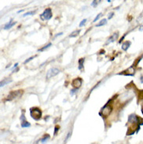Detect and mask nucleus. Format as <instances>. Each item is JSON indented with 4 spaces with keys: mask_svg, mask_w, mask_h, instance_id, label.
Segmentation results:
<instances>
[{
    "mask_svg": "<svg viewBox=\"0 0 143 144\" xmlns=\"http://www.w3.org/2000/svg\"><path fill=\"white\" fill-rule=\"evenodd\" d=\"M59 73V70L55 67H52L51 69H49L47 71V74H46V78L49 79L52 77H55L56 75H57Z\"/></svg>",
    "mask_w": 143,
    "mask_h": 144,
    "instance_id": "nucleus-4",
    "label": "nucleus"
},
{
    "mask_svg": "<svg viewBox=\"0 0 143 144\" xmlns=\"http://www.w3.org/2000/svg\"><path fill=\"white\" fill-rule=\"evenodd\" d=\"M84 62H85V59H80L79 61H78V64H79V67H78V69L79 70H82L83 68V65H84Z\"/></svg>",
    "mask_w": 143,
    "mask_h": 144,
    "instance_id": "nucleus-16",
    "label": "nucleus"
},
{
    "mask_svg": "<svg viewBox=\"0 0 143 144\" xmlns=\"http://www.w3.org/2000/svg\"><path fill=\"white\" fill-rule=\"evenodd\" d=\"M30 113L31 118L35 121H38L42 118V111L38 108H31Z\"/></svg>",
    "mask_w": 143,
    "mask_h": 144,
    "instance_id": "nucleus-1",
    "label": "nucleus"
},
{
    "mask_svg": "<svg viewBox=\"0 0 143 144\" xmlns=\"http://www.w3.org/2000/svg\"><path fill=\"white\" fill-rule=\"evenodd\" d=\"M59 126H56V128H55V132H54V135H56V134L57 133V131L59 130Z\"/></svg>",
    "mask_w": 143,
    "mask_h": 144,
    "instance_id": "nucleus-26",
    "label": "nucleus"
},
{
    "mask_svg": "<svg viewBox=\"0 0 143 144\" xmlns=\"http://www.w3.org/2000/svg\"><path fill=\"white\" fill-rule=\"evenodd\" d=\"M107 24V20L106 19H103L100 21V22L99 24H96V27H101V26H104Z\"/></svg>",
    "mask_w": 143,
    "mask_h": 144,
    "instance_id": "nucleus-15",
    "label": "nucleus"
},
{
    "mask_svg": "<svg viewBox=\"0 0 143 144\" xmlns=\"http://www.w3.org/2000/svg\"><path fill=\"white\" fill-rule=\"evenodd\" d=\"M16 22H13L12 21V20L10 21V22H9V23H7L5 26H4V29L5 30H8V29H10L11 28H12V27H13L15 24H16Z\"/></svg>",
    "mask_w": 143,
    "mask_h": 144,
    "instance_id": "nucleus-13",
    "label": "nucleus"
},
{
    "mask_svg": "<svg viewBox=\"0 0 143 144\" xmlns=\"http://www.w3.org/2000/svg\"><path fill=\"white\" fill-rule=\"evenodd\" d=\"M138 118L135 115V114H131L129 117H128V123L129 124H132V123H138Z\"/></svg>",
    "mask_w": 143,
    "mask_h": 144,
    "instance_id": "nucleus-6",
    "label": "nucleus"
},
{
    "mask_svg": "<svg viewBox=\"0 0 143 144\" xmlns=\"http://www.w3.org/2000/svg\"><path fill=\"white\" fill-rule=\"evenodd\" d=\"M24 10H20V11H18V13H21V12H23Z\"/></svg>",
    "mask_w": 143,
    "mask_h": 144,
    "instance_id": "nucleus-30",
    "label": "nucleus"
},
{
    "mask_svg": "<svg viewBox=\"0 0 143 144\" xmlns=\"http://www.w3.org/2000/svg\"><path fill=\"white\" fill-rule=\"evenodd\" d=\"M12 81H13V80H12L11 78H5V79H3V80L2 81L1 83H0V86L3 87V86H5L6 85L12 82Z\"/></svg>",
    "mask_w": 143,
    "mask_h": 144,
    "instance_id": "nucleus-12",
    "label": "nucleus"
},
{
    "mask_svg": "<svg viewBox=\"0 0 143 144\" xmlns=\"http://www.w3.org/2000/svg\"><path fill=\"white\" fill-rule=\"evenodd\" d=\"M70 135H71V132H69V133L67 134V137H66V139H65V141H67V139H69V137L70 136Z\"/></svg>",
    "mask_w": 143,
    "mask_h": 144,
    "instance_id": "nucleus-27",
    "label": "nucleus"
},
{
    "mask_svg": "<svg viewBox=\"0 0 143 144\" xmlns=\"http://www.w3.org/2000/svg\"><path fill=\"white\" fill-rule=\"evenodd\" d=\"M80 34V30H76L74 31H73L70 34V38H74V37H77V36Z\"/></svg>",
    "mask_w": 143,
    "mask_h": 144,
    "instance_id": "nucleus-17",
    "label": "nucleus"
},
{
    "mask_svg": "<svg viewBox=\"0 0 143 144\" xmlns=\"http://www.w3.org/2000/svg\"><path fill=\"white\" fill-rule=\"evenodd\" d=\"M139 31H143V26L140 27V28H139Z\"/></svg>",
    "mask_w": 143,
    "mask_h": 144,
    "instance_id": "nucleus-29",
    "label": "nucleus"
},
{
    "mask_svg": "<svg viewBox=\"0 0 143 144\" xmlns=\"http://www.w3.org/2000/svg\"><path fill=\"white\" fill-rule=\"evenodd\" d=\"M52 46V44L51 43H49L47 46H44L43 48H42V49H38V52H42V51H44V50H46V49H49V47H50Z\"/></svg>",
    "mask_w": 143,
    "mask_h": 144,
    "instance_id": "nucleus-19",
    "label": "nucleus"
},
{
    "mask_svg": "<svg viewBox=\"0 0 143 144\" xmlns=\"http://www.w3.org/2000/svg\"><path fill=\"white\" fill-rule=\"evenodd\" d=\"M35 12L36 11H31V12H27V13H25L24 15H23V16L24 17H25V16H29V15H33V14H34L35 13Z\"/></svg>",
    "mask_w": 143,
    "mask_h": 144,
    "instance_id": "nucleus-20",
    "label": "nucleus"
},
{
    "mask_svg": "<svg viewBox=\"0 0 143 144\" xmlns=\"http://www.w3.org/2000/svg\"><path fill=\"white\" fill-rule=\"evenodd\" d=\"M21 127L22 128H28V127H30V126H31V124L26 121V118H25V117H24V114L21 115Z\"/></svg>",
    "mask_w": 143,
    "mask_h": 144,
    "instance_id": "nucleus-7",
    "label": "nucleus"
},
{
    "mask_svg": "<svg viewBox=\"0 0 143 144\" xmlns=\"http://www.w3.org/2000/svg\"><path fill=\"white\" fill-rule=\"evenodd\" d=\"M100 3H101V0H93L92 4H91V6H93V7H96Z\"/></svg>",
    "mask_w": 143,
    "mask_h": 144,
    "instance_id": "nucleus-18",
    "label": "nucleus"
},
{
    "mask_svg": "<svg viewBox=\"0 0 143 144\" xmlns=\"http://www.w3.org/2000/svg\"><path fill=\"white\" fill-rule=\"evenodd\" d=\"M49 138H50V136H49V135H46V136H45L44 137H42L41 139H38V141H36L34 144H45L48 141V139Z\"/></svg>",
    "mask_w": 143,
    "mask_h": 144,
    "instance_id": "nucleus-9",
    "label": "nucleus"
},
{
    "mask_svg": "<svg viewBox=\"0 0 143 144\" xmlns=\"http://www.w3.org/2000/svg\"><path fill=\"white\" fill-rule=\"evenodd\" d=\"M82 85V80L81 78H76L72 82V85L75 88H78L81 86Z\"/></svg>",
    "mask_w": 143,
    "mask_h": 144,
    "instance_id": "nucleus-8",
    "label": "nucleus"
},
{
    "mask_svg": "<svg viewBox=\"0 0 143 144\" xmlns=\"http://www.w3.org/2000/svg\"><path fill=\"white\" fill-rule=\"evenodd\" d=\"M23 92L21 91V90H16V91H13L11 92L10 94L8 95L7 98H6V100H9V101H11L13 100H14V99H16L20 97L21 95H22Z\"/></svg>",
    "mask_w": 143,
    "mask_h": 144,
    "instance_id": "nucleus-3",
    "label": "nucleus"
},
{
    "mask_svg": "<svg viewBox=\"0 0 143 144\" xmlns=\"http://www.w3.org/2000/svg\"><path fill=\"white\" fill-rule=\"evenodd\" d=\"M77 88H74V89H71V91H70V95L71 96H73L75 93H77Z\"/></svg>",
    "mask_w": 143,
    "mask_h": 144,
    "instance_id": "nucleus-23",
    "label": "nucleus"
},
{
    "mask_svg": "<svg viewBox=\"0 0 143 144\" xmlns=\"http://www.w3.org/2000/svg\"><path fill=\"white\" fill-rule=\"evenodd\" d=\"M124 72H126V73H123L125 75H130V76L134 75H135V68H134V67H131L128 68V70H125Z\"/></svg>",
    "mask_w": 143,
    "mask_h": 144,
    "instance_id": "nucleus-11",
    "label": "nucleus"
},
{
    "mask_svg": "<svg viewBox=\"0 0 143 144\" xmlns=\"http://www.w3.org/2000/svg\"><path fill=\"white\" fill-rule=\"evenodd\" d=\"M113 15H114V13H113V12H110V13L108 14V19H109V20L111 19V18L113 16Z\"/></svg>",
    "mask_w": 143,
    "mask_h": 144,
    "instance_id": "nucleus-24",
    "label": "nucleus"
},
{
    "mask_svg": "<svg viewBox=\"0 0 143 144\" xmlns=\"http://www.w3.org/2000/svg\"><path fill=\"white\" fill-rule=\"evenodd\" d=\"M17 65H18V64H17V63H16V64H15V65H14V67H13V68H12V69H13H13H14V68H16V67H17Z\"/></svg>",
    "mask_w": 143,
    "mask_h": 144,
    "instance_id": "nucleus-28",
    "label": "nucleus"
},
{
    "mask_svg": "<svg viewBox=\"0 0 143 144\" xmlns=\"http://www.w3.org/2000/svg\"><path fill=\"white\" fill-rule=\"evenodd\" d=\"M111 112H112V106L109 104H107L103 106V108L102 109V111H101V114L103 117H108Z\"/></svg>",
    "mask_w": 143,
    "mask_h": 144,
    "instance_id": "nucleus-5",
    "label": "nucleus"
},
{
    "mask_svg": "<svg viewBox=\"0 0 143 144\" xmlns=\"http://www.w3.org/2000/svg\"><path fill=\"white\" fill-rule=\"evenodd\" d=\"M102 15H103V13H99V14H98L97 15V16H95V19L93 20V23H95V22H96L98 20H99V18L102 16Z\"/></svg>",
    "mask_w": 143,
    "mask_h": 144,
    "instance_id": "nucleus-21",
    "label": "nucleus"
},
{
    "mask_svg": "<svg viewBox=\"0 0 143 144\" xmlns=\"http://www.w3.org/2000/svg\"><path fill=\"white\" fill-rule=\"evenodd\" d=\"M131 42H129V41H127V42H125L124 43H123V45H122V49L123 50H124V51H127L128 49H129V47H130V46H131Z\"/></svg>",
    "mask_w": 143,
    "mask_h": 144,
    "instance_id": "nucleus-14",
    "label": "nucleus"
},
{
    "mask_svg": "<svg viewBox=\"0 0 143 144\" xmlns=\"http://www.w3.org/2000/svg\"><path fill=\"white\" fill-rule=\"evenodd\" d=\"M34 57H30V58H28V60H26L25 61H24V64H27V63H28V62H30L32 59H34Z\"/></svg>",
    "mask_w": 143,
    "mask_h": 144,
    "instance_id": "nucleus-25",
    "label": "nucleus"
},
{
    "mask_svg": "<svg viewBox=\"0 0 143 144\" xmlns=\"http://www.w3.org/2000/svg\"><path fill=\"white\" fill-rule=\"evenodd\" d=\"M86 21H87V19H84L83 21H81V23H80L79 26H80V27H83V26L86 24Z\"/></svg>",
    "mask_w": 143,
    "mask_h": 144,
    "instance_id": "nucleus-22",
    "label": "nucleus"
},
{
    "mask_svg": "<svg viewBox=\"0 0 143 144\" xmlns=\"http://www.w3.org/2000/svg\"><path fill=\"white\" fill-rule=\"evenodd\" d=\"M52 16V10L49 8L45 10L44 12L40 15V17L42 21H49L50 20Z\"/></svg>",
    "mask_w": 143,
    "mask_h": 144,
    "instance_id": "nucleus-2",
    "label": "nucleus"
},
{
    "mask_svg": "<svg viewBox=\"0 0 143 144\" xmlns=\"http://www.w3.org/2000/svg\"><path fill=\"white\" fill-rule=\"evenodd\" d=\"M117 37H118V34L117 33H114L113 34H112V36H110V37L109 38V39L107 40V42H106V44L108 45V44H110L111 42H113L115 40H117Z\"/></svg>",
    "mask_w": 143,
    "mask_h": 144,
    "instance_id": "nucleus-10",
    "label": "nucleus"
}]
</instances>
